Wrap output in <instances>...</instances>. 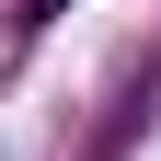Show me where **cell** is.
I'll use <instances>...</instances> for the list:
<instances>
[{
    "instance_id": "cell-1",
    "label": "cell",
    "mask_w": 161,
    "mask_h": 161,
    "mask_svg": "<svg viewBox=\"0 0 161 161\" xmlns=\"http://www.w3.org/2000/svg\"><path fill=\"white\" fill-rule=\"evenodd\" d=\"M58 12H69V0H23V12H12V46H35V35H46Z\"/></svg>"
}]
</instances>
